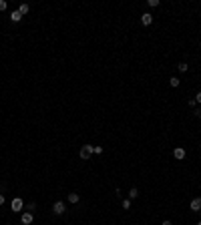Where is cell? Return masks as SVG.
Masks as SVG:
<instances>
[{"label": "cell", "instance_id": "4", "mask_svg": "<svg viewBox=\"0 0 201 225\" xmlns=\"http://www.w3.org/2000/svg\"><path fill=\"white\" fill-rule=\"evenodd\" d=\"M141 22H143L145 26H149V24L153 22V16L149 14V12H145V14H141Z\"/></svg>", "mask_w": 201, "mask_h": 225}, {"label": "cell", "instance_id": "20", "mask_svg": "<svg viewBox=\"0 0 201 225\" xmlns=\"http://www.w3.org/2000/svg\"><path fill=\"white\" fill-rule=\"evenodd\" d=\"M2 203H4V195H0V205H2Z\"/></svg>", "mask_w": 201, "mask_h": 225}, {"label": "cell", "instance_id": "21", "mask_svg": "<svg viewBox=\"0 0 201 225\" xmlns=\"http://www.w3.org/2000/svg\"><path fill=\"white\" fill-rule=\"evenodd\" d=\"M163 225H173V223H171V221H163Z\"/></svg>", "mask_w": 201, "mask_h": 225}, {"label": "cell", "instance_id": "22", "mask_svg": "<svg viewBox=\"0 0 201 225\" xmlns=\"http://www.w3.org/2000/svg\"><path fill=\"white\" fill-rule=\"evenodd\" d=\"M197 225H201V221H197Z\"/></svg>", "mask_w": 201, "mask_h": 225}, {"label": "cell", "instance_id": "14", "mask_svg": "<svg viewBox=\"0 0 201 225\" xmlns=\"http://www.w3.org/2000/svg\"><path fill=\"white\" fill-rule=\"evenodd\" d=\"M147 4H149V6H153V8H155V6H159V0H147Z\"/></svg>", "mask_w": 201, "mask_h": 225}, {"label": "cell", "instance_id": "6", "mask_svg": "<svg viewBox=\"0 0 201 225\" xmlns=\"http://www.w3.org/2000/svg\"><path fill=\"white\" fill-rule=\"evenodd\" d=\"M191 211H201V197H195L191 201Z\"/></svg>", "mask_w": 201, "mask_h": 225}, {"label": "cell", "instance_id": "19", "mask_svg": "<svg viewBox=\"0 0 201 225\" xmlns=\"http://www.w3.org/2000/svg\"><path fill=\"white\" fill-rule=\"evenodd\" d=\"M195 103H201V91L197 92V99H195Z\"/></svg>", "mask_w": 201, "mask_h": 225}, {"label": "cell", "instance_id": "17", "mask_svg": "<svg viewBox=\"0 0 201 225\" xmlns=\"http://www.w3.org/2000/svg\"><path fill=\"white\" fill-rule=\"evenodd\" d=\"M6 6H8V4L4 2V0H0V10H6Z\"/></svg>", "mask_w": 201, "mask_h": 225}, {"label": "cell", "instance_id": "7", "mask_svg": "<svg viewBox=\"0 0 201 225\" xmlns=\"http://www.w3.org/2000/svg\"><path fill=\"white\" fill-rule=\"evenodd\" d=\"M173 155H175V159H185V149H181V147H177V149L173 151Z\"/></svg>", "mask_w": 201, "mask_h": 225}, {"label": "cell", "instance_id": "15", "mask_svg": "<svg viewBox=\"0 0 201 225\" xmlns=\"http://www.w3.org/2000/svg\"><path fill=\"white\" fill-rule=\"evenodd\" d=\"M129 207H131V201H129V199H125V201H123V209H129Z\"/></svg>", "mask_w": 201, "mask_h": 225}, {"label": "cell", "instance_id": "13", "mask_svg": "<svg viewBox=\"0 0 201 225\" xmlns=\"http://www.w3.org/2000/svg\"><path fill=\"white\" fill-rule=\"evenodd\" d=\"M177 69H179V70H181V73H185V70H187V69H189V66H187V65H185V62H181V65H177Z\"/></svg>", "mask_w": 201, "mask_h": 225}, {"label": "cell", "instance_id": "12", "mask_svg": "<svg viewBox=\"0 0 201 225\" xmlns=\"http://www.w3.org/2000/svg\"><path fill=\"white\" fill-rule=\"evenodd\" d=\"M137 195H139V191H137L135 187H133V189H131V191H129V197H131V199H135V197H137Z\"/></svg>", "mask_w": 201, "mask_h": 225}, {"label": "cell", "instance_id": "18", "mask_svg": "<svg viewBox=\"0 0 201 225\" xmlns=\"http://www.w3.org/2000/svg\"><path fill=\"white\" fill-rule=\"evenodd\" d=\"M93 153H99V155H101V153H103V147H93Z\"/></svg>", "mask_w": 201, "mask_h": 225}, {"label": "cell", "instance_id": "16", "mask_svg": "<svg viewBox=\"0 0 201 225\" xmlns=\"http://www.w3.org/2000/svg\"><path fill=\"white\" fill-rule=\"evenodd\" d=\"M26 209H28V213H32V211L36 209V205H34V203H28V207H26Z\"/></svg>", "mask_w": 201, "mask_h": 225}, {"label": "cell", "instance_id": "10", "mask_svg": "<svg viewBox=\"0 0 201 225\" xmlns=\"http://www.w3.org/2000/svg\"><path fill=\"white\" fill-rule=\"evenodd\" d=\"M28 10H30V6H28V4H20V8H18V12H20V14H26Z\"/></svg>", "mask_w": 201, "mask_h": 225}, {"label": "cell", "instance_id": "11", "mask_svg": "<svg viewBox=\"0 0 201 225\" xmlns=\"http://www.w3.org/2000/svg\"><path fill=\"white\" fill-rule=\"evenodd\" d=\"M169 83H171V87H179V79H177V76H173V79H169Z\"/></svg>", "mask_w": 201, "mask_h": 225}, {"label": "cell", "instance_id": "9", "mask_svg": "<svg viewBox=\"0 0 201 225\" xmlns=\"http://www.w3.org/2000/svg\"><path fill=\"white\" fill-rule=\"evenodd\" d=\"M68 203H79V193H68Z\"/></svg>", "mask_w": 201, "mask_h": 225}, {"label": "cell", "instance_id": "5", "mask_svg": "<svg viewBox=\"0 0 201 225\" xmlns=\"http://www.w3.org/2000/svg\"><path fill=\"white\" fill-rule=\"evenodd\" d=\"M20 221H22V225H30L32 223V213H22V217H20Z\"/></svg>", "mask_w": 201, "mask_h": 225}, {"label": "cell", "instance_id": "3", "mask_svg": "<svg viewBox=\"0 0 201 225\" xmlns=\"http://www.w3.org/2000/svg\"><path fill=\"white\" fill-rule=\"evenodd\" d=\"M10 207H12V211H16V213H18V211H20V209H22V207H24V203H22V199H18V197H16V199H12V203H10Z\"/></svg>", "mask_w": 201, "mask_h": 225}, {"label": "cell", "instance_id": "8", "mask_svg": "<svg viewBox=\"0 0 201 225\" xmlns=\"http://www.w3.org/2000/svg\"><path fill=\"white\" fill-rule=\"evenodd\" d=\"M10 18H12V22H20V18H22V14H20L18 10H14V12L10 14Z\"/></svg>", "mask_w": 201, "mask_h": 225}, {"label": "cell", "instance_id": "2", "mask_svg": "<svg viewBox=\"0 0 201 225\" xmlns=\"http://www.w3.org/2000/svg\"><path fill=\"white\" fill-rule=\"evenodd\" d=\"M53 211H54V213H57V215H62V213H65V211H66V205H65V203H62V201H57V203H54V205H53Z\"/></svg>", "mask_w": 201, "mask_h": 225}, {"label": "cell", "instance_id": "1", "mask_svg": "<svg viewBox=\"0 0 201 225\" xmlns=\"http://www.w3.org/2000/svg\"><path fill=\"white\" fill-rule=\"evenodd\" d=\"M91 155H93V145H85L83 149H80V159H91Z\"/></svg>", "mask_w": 201, "mask_h": 225}]
</instances>
